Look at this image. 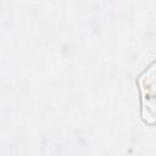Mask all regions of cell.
I'll return each mask as SVG.
<instances>
[{
    "label": "cell",
    "mask_w": 156,
    "mask_h": 156,
    "mask_svg": "<svg viewBox=\"0 0 156 156\" xmlns=\"http://www.w3.org/2000/svg\"><path fill=\"white\" fill-rule=\"evenodd\" d=\"M136 85L140 95V117L147 126L156 124V58L143 69Z\"/></svg>",
    "instance_id": "1"
}]
</instances>
